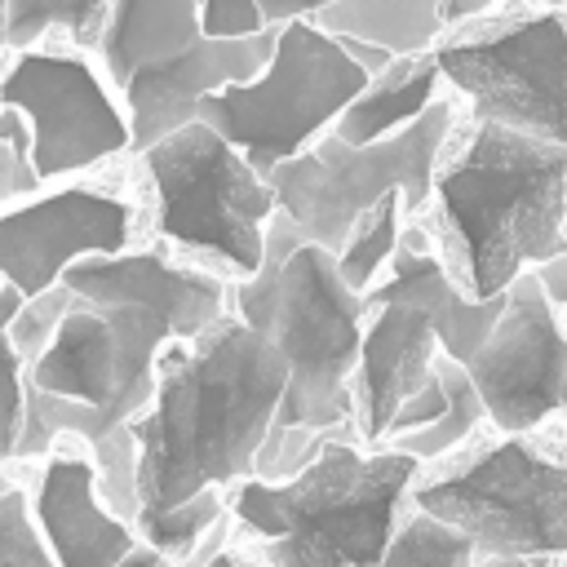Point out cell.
Listing matches in <instances>:
<instances>
[{"mask_svg": "<svg viewBox=\"0 0 567 567\" xmlns=\"http://www.w3.org/2000/svg\"><path fill=\"white\" fill-rule=\"evenodd\" d=\"M284 390V354L239 315L168 346L155 399L128 425L137 439V518L252 478Z\"/></svg>", "mask_w": 567, "mask_h": 567, "instance_id": "obj_1", "label": "cell"}, {"mask_svg": "<svg viewBox=\"0 0 567 567\" xmlns=\"http://www.w3.org/2000/svg\"><path fill=\"white\" fill-rule=\"evenodd\" d=\"M439 235L452 279L474 297H505L527 270L567 252V146L474 124L434 177Z\"/></svg>", "mask_w": 567, "mask_h": 567, "instance_id": "obj_2", "label": "cell"}, {"mask_svg": "<svg viewBox=\"0 0 567 567\" xmlns=\"http://www.w3.org/2000/svg\"><path fill=\"white\" fill-rule=\"evenodd\" d=\"M235 315L288 363L275 430H354V372L363 354L368 297H359L341 279L337 257L306 244L284 213H275L266 230L261 270L235 284Z\"/></svg>", "mask_w": 567, "mask_h": 567, "instance_id": "obj_3", "label": "cell"}, {"mask_svg": "<svg viewBox=\"0 0 567 567\" xmlns=\"http://www.w3.org/2000/svg\"><path fill=\"white\" fill-rule=\"evenodd\" d=\"M354 443H363L359 430H332L301 474L235 483L230 514L261 536L266 567H368L390 549L421 461L394 447L359 452Z\"/></svg>", "mask_w": 567, "mask_h": 567, "instance_id": "obj_4", "label": "cell"}, {"mask_svg": "<svg viewBox=\"0 0 567 567\" xmlns=\"http://www.w3.org/2000/svg\"><path fill=\"white\" fill-rule=\"evenodd\" d=\"M505 297L474 301L430 244L408 230L390 279L368 292L363 354L354 372V430L363 443H381L394 412L434 377V359L470 363L492 337Z\"/></svg>", "mask_w": 567, "mask_h": 567, "instance_id": "obj_5", "label": "cell"}, {"mask_svg": "<svg viewBox=\"0 0 567 567\" xmlns=\"http://www.w3.org/2000/svg\"><path fill=\"white\" fill-rule=\"evenodd\" d=\"M155 190V230L164 244L252 279L266 261V230L279 213L275 186L213 124L195 120L142 151Z\"/></svg>", "mask_w": 567, "mask_h": 567, "instance_id": "obj_6", "label": "cell"}, {"mask_svg": "<svg viewBox=\"0 0 567 567\" xmlns=\"http://www.w3.org/2000/svg\"><path fill=\"white\" fill-rule=\"evenodd\" d=\"M368 84L372 75L346 53L337 35L315 22H292L279 31L266 71L204 97L199 120L239 146L261 177H270L279 164L306 155L323 128L332 133Z\"/></svg>", "mask_w": 567, "mask_h": 567, "instance_id": "obj_7", "label": "cell"}, {"mask_svg": "<svg viewBox=\"0 0 567 567\" xmlns=\"http://www.w3.org/2000/svg\"><path fill=\"white\" fill-rule=\"evenodd\" d=\"M412 505L474 540L483 558H567V456L532 434L452 461Z\"/></svg>", "mask_w": 567, "mask_h": 567, "instance_id": "obj_8", "label": "cell"}, {"mask_svg": "<svg viewBox=\"0 0 567 567\" xmlns=\"http://www.w3.org/2000/svg\"><path fill=\"white\" fill-rule=\"evenodd\" d=\"M452 120V102L439 97L416 124L372 146H350L337 133H323L306 155L279 164L266 177L275 186L279 213L297 226L306 244H319L337 257L354 221L390 190L403 195L408 213H416L434 195Z\"/></svg>", "mask_w": 567, "mask_h": 567, "instance_id": "obj_9", "label": "cell"}, {"mask_svg": "<svg viewBox=\"0 0 567 567\" xmlns=\"http://www.w3.org/2000/svg\"><path fill=\"white\" fill-rule=\"evenodd\" d=\"M434 53L474 124L567 146V9L514 4L447 35Z\"/></svg>", "mask_w": 567, "mask_h": 567, "instance_id": "obj_10", "label": "cell"}, {"mask_svg": "<svg viewBox=\"0 0 567 567\" xmlns=\"http://www.w3.org/2000/svg\"><path fill=\"white\" fill-rule=\"evenodd\" d=\"M0 106L27 115L40 182L71 177L133 151L128 111L84 53L22 49L0 75Z\"/></svg>", "mask_w": 567, "mask_h": 567, "instance_id": "obj_11", "label": "cell"}, {"mask_svg": "<svg viewBox=\"0 0 567 567\" xmlns=\"http://www.w3.org/2000/svg\"><path fill=\"white\" fill-rule=\"evenodd\" d=\"M465 368L487 403V421L501 434H532L554 412H563L567 332L536 270L509 284L492 337Z\"/></svg>", "mask_w": 567, "mask_h": 567, "instance_id": "obj_12", "label": "cell"}, {"mask_svg": "<svg viewBox=\"0 0 567 567\" xmlns=\"http://www.w3.org/2000/svg\"><path fill=\"white\" fill-rule=\"evenodd\" d=\"M133 204L97 186H62L0 208V279L27 301L66 279L75 261L133 252Z\"/></svg>", "mask_w": 567, "mask_h": 567, "instance_id": "obj_13", "label": "cell"}, {"mask_svg": "<svg viewBox=\"0 0 567 567\" xmlns=\"http://www.w3.org/2000/svg\"><path fill=\"white\" fill-rule=\"evenodd\" d=\"M275 44H279V31L252 35V40H208L204 35L195 49L133 71L120 84V102H124L128 128H133V151L142 155L146 146L164 142L168 133L195 124L204 97L261 75L266 62L275 58Z\"/></svg>", "mask_w": 567, "mask_h": 567, "instance_id": "obj_14", "label": "cell"}, {"mask_svg": "<svg viewBox=\"0 0 567 567\" xmlns=\"http://www.w3.org/2000/svg\"><path fill=\"white\" fill-rule=\"evenodd\" d=\"M35 523L58 567H120L137 549V527L102 501L93 452H53L35 487Z\"/></svg>", "mask_w": 567, "mask_h": 567, "instance_id": "obj_15", "label": "cell"}, {"mask_svg": "<svg viewBox=\"0 0 567 567\" xmlns=\"http://www.w3.org/2000/svg\"><path fill=\"white\" fill-rule=\"evenodd\" d=\"M204 40V0H111L97 58L120 89L133 71L168 62Z\"/></svg>", "mask_w": 567, "mask_h": 567, "instance_id": "obj_16", "label": "cell"}, {"mask_svg": "<svg viewBox=\"0 0 567 567\" xmlns=\"http://www.w3.org/2000/svg\"><path fill=\"white\" fill-rule=\"evenodd\" d=\"M439 84H443V66L439 53H416V58H394L390 71H381L337 120V137L350 146H372L381 137L403 133L408 124H416L434 102H439Z\"/></svg>", "mask_w": 567, "mask_h": 567, "instance_id": "obj_17", "label": "cell"}, {"mask_svg": "<svg viewBox=\"0 0 567 567\" xmlns=\"http://www.w3.org/2000/svg\"><path fill=\"white\" fill-rule=\"evenodd\" d=\"M439 4L443 0H337L310 22L323 27L328 35L363 40L394 58H416L443 44L447 27H443Z\"/></svg>", "mask_w": 567, "mask_h": 567, "instance_id": "obj_18", "label": "cell"}, {"mask_svg": "<svg viewBox=\"0 0 567 567\" xmlns=\"http://www.w3.org/2000/svg\"><path fill=\"white\" fill-rule=\"evenodd\" d=\"M434 368H439V377H443V385H447V412H443V421H434V425L421 430V434H408V439L385 443V447H394V452L416 456L421 465H425V461H439V456H447V452H456V447L487 421V403H483V394H478L470 368L456 363V359H447V354H439Z\"/></svg>", "mask_w": 567, "mask_h": 567, "instance_id": "obj_19", "label": "cell"}, {"mask_svg": "<svg viewBox=\"0 0 567 567\" xmlns=\"http://www.w3.org/2000/svg\"><path fill=\"white\" fill-rule=\"evenodd\" d=\"M403 213H408L403 195L390 190L385 199H377V204L354 221L346 248L337 252V270H341V279H346L359 297H368V292L377 288V275L385 270V261H394V252H399V244H403Z\"/></svg>", "mask_w": 567, "mask_h": 567, "instance_id": "obj_20", "label": "cell"}, {"mask_svg": "<svg viewBox=\"0 0 567 567\" xmlns=\"http://www.w3.org/2000/svg\"><path fill=\"white\" fill-rule=\"evenodd\" d=\"M111 18V0H9V49L22 53L31 49L44 31H66L80 49L102 44Z\"/></svg>", "mask_w": 567, "mask_h": 567, "instance_id": "obj_21", "label": "cell"}, {"mask_svg": "<svg viewBox=\"0 0 567 567\" xmlns=\"http://www.w3.org/2000/svg\"><path fill=\"white\" fill-rule=\"evenodd\" d=\"M337 0H204V35L208 40H252L284 31L292 22H310Z\"/></svg>", "mask_w": 567, "mask_h": 567, "instance_id": "obj_22", "label": "cell"}, {"mask_svg": "<svg viewBox=\"0 0 567 567\" xmlns=\"http://www.w3.org/2000/svg\"><path fill=\"white\" fill-rule=\"evenodd\" d=\"M474 563H478V549L465 532L416 509L399 523L390 549L368 567H474Z\"/></svg>", "mask_w": 567, "mask_h": 567, "instance_id": "obj_23", "label": "cell"}, {"mask_svg": "<svg viewBox=\"0 0 567 567\" xmlns=\"http://www.w3.org/2000/svg\"><path fill=\"white\" fill-rule=\"evenodd\" d=\"M221 514H226V505H221L217 487H208V492H199V496H190V501H182V505H173V509L142 514V518H137V536H142L146 545H155L159 554H168L173 563H186V558H195L199 545L217 532Z\"/></svg>", "mask_w": 567, "mask_h": 567, "instance_id": "obj_24", "label": "cell"}, {"mask_svg": "<svg viewBox=\"0 0 567 567\" xmlns=\"http://www.w3.org/2000/svg\"><path fill=\"white\" fill-rule=\"evenodd\" d=\"M27 306V297L4 284L0 292V470L4 461L18 456L22 430H27V363L18 359L13 341H9V323L18 319V310Z\"/></svg>", "mask_w": 567, "mask_h": 567, "instance_id": "obj_25", "label": "cell"}, {"mask_svg": "<svg viewBox=\"0 0 567 567\" xmlns=\"http://www.w3.org/2000/svg\"><path fill=\"white\" fill-rule=\"evenodd\" d=\"M0 567H58L22 487L0 492Z\"/></svg>", "mask_w": 567, "mask_h": 567, "instance_id": "obj_26", "label": "cell"}, {"mask_svg": "<svg viewBox=\"0 0 567 567\" xmlns=\"http://www.w3.org/2000/svg\"><path fill=\"white\" fill-rule=\"evenodd\" d=\"M75 306H80V297H75L66 284H58V288H49L44 297H31V301L18 310V319L9 323V341H13V350H18V359H22L27 368L44 354V346H49L53 332H58V323H62Z\"/></svg>", "mask_w": 567, "mask_h": 567, "instance_id": "obj_27", "label": "cell"}, {"mask_svg": "<svg viewBox=\"0 0 567 567\" xmlns=\"http://www.w3.org/2000/svg\"><path fill=\"white\" fill-rule=\"evenodd\" d=\"M44 182L35 173V137L22 111L0 106V199H18V195H35Z\"/></svg>", "mask_w": 567, "mask_h": 567, "instance_id": "obj_28", "label": "cell"}, {"mask_svg": "<svg viewBox=\"0 0 567 567\" xmlns=\"http://www.w3.org/2000/svg\"><path fill=\"white\" fill-rule=\"evenodd\" d=\"M443 412H447V385H443V377H439V368H434V377H430V381H425V385L394 412V421H390V430H385L381 443L421 434V430H430L434 421H443Z\"/></svg>", "mask_w": 567, "mask_h": 567, "instance_id": "obj_29", "label": "cell"}, {"mask_svg": "<svg viewBox=\"0 0 567 567\" xmlns=\"http://www.w3.org/2000/svg\"><path fill=\"white\" fill-rule=\"evenodd\" d=\"M501 0H443L439 13H443V27H465V22H478L487 18V9H496Z\"/></svg>", "mask_w": 567, "mask_h": 567, "instance_id": "obj_30", "label": "cell"}, {"mask_svg": "<svg viewBox=\"0 0 567 567\" xmlns=\"http://www.w3.org/2000/svg\"><path fill=\"white\" fill-rule=\"evenodd\" d=\"M536 275H540V284H545L549 301H554V306H567V252H563V257H554L549 266H540Z\"/></svg>", "mask_w": 567, "mask_h": 567, "instance_id": "obj_31", "label": "cell"}, {"mask_svg": "<svg viewBox=\"0 0 567 567\" xmlns=\"http://www.w3.org/2000/svg\"><path fill=\"white\" fill-rule=\"evenodd\" d=\"M120 567H182V563H173V558H168V554H159L155 545L137 540V549H128V554L120 558Z\"/></svg>", "mask_w": 567, "mask_h": 567, "instance_id": "obj_32", "label": "cell"}, {"mask_svg": "<svg viewBox=\"0 0 567 567\" xmlns=\"http://www.w3.org/2000/svg\"><path fill=\"white\" fill-rule=\"evenodd\" d=\"M221 545H226V523H217V532H213V536L199 545V554H195V558H186L182 567H204V563H208V558H213Z\"/></svg>", "mask_w": 567, "mask_h": 567, "instance_id": "obj_33", "label": "cell"}, {"mask_svg": "<svg viewBox=\"0 0 567 567\" xmlns=\"http://www.w3.org/2000/svg\"><path fill=\"white\" fill-rule=\"evenodd\" d=\"M474 567H554V558H483Z\"/></svg>", "mask_w": 567, "mask_h": 567, "instance_id": "obj_34", "label": "cell"}, {"mask_svg": "<svg viewBox=\"0 0 567 567\" xmlns=\"http://www.w3.org/2000/svg\"><path fill=\"white\" fill-rule=\"evenodd\" d=\"M204 567H248V563H244V558H239L235 549H226V545H221V549H217V554H213V558H208Z\"/></svg>", "mask_w": 567, "mask_h": 567, "instance_id": "obj_35", "label": "cell"}, {"mask_svg": "<svg viewBox=\"0 0 567 567\" xmlns=\"http://www.w3.org/2000/svg\"><path fill=\"white\" fill-rule=\"evenodd\" d=\"M0 49H9V0H0Z\"/></svg>", "mask_w": 567, "mask_h": 567, "instance_id": "obj_36", "label": "cell"}, {"mask_svg": "<svg viewBox=\"0 0 567 567\" xmlns=\"http://www.w3.org/2000/svg\"><path fill=\"white\" fill-rule=\"evenodd\" d=\"M563 416H567V385H563Z\"/></svg>", "mask_w": 567, "mask_h": 567, "instance_id": "obj_37", "label": "cell"}, {"mask_svg": "<svg viewBox=\"0 0 567 567\" xmlns=\"http://www.w3.org/2000/svg\"><path fill=\"white\" fill-rule=\"evenodd\" d=\"M4 487H9V478H4V470H0V492H4Z\"/></svg>", "mask_w": 567, "mask_h": 567, "instance_id": "obj_38", "label": "cell"}, {"mask_svg": "<svg viewBox=\"0 0 567 567\" xmlns=\"http://www.w3.org/2000/svg\"><path fill=\"white\" fill-rule=\"evenodd\" d=\"M0 292H4V279H0Z\"/></svg>", "mask_w": 567, "mask_h": 567, "instance_id": "obj_39", "label": "cell"}, {"mask_svg": "<svg viewBox=\"0 0 567 567\" xmlns=\"http://www.w3.org/2000/svg\"><path fill=\"white\" fill-rule=\"evenodd\" d=\"M0 208H4V199H0Z\"/></svg>", "mask_w": 567, "mask_h": 567, "instance_id": "obj_40", "label": "cell"}]
</instances>
